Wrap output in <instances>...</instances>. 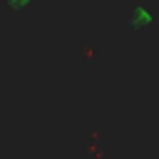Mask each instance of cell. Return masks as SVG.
I'll list each match as a JSON object with an SVG mask.
<instances>
[{
  "mask_svg": "<svg viewBox=\"0 0 159 159\" xmlns=\"http://www.w3.org/2000/svg\"><path fill=\"white\" fill-rule=\"evenodd\" d=\"M30 0H7V7H27Z\"/></svg>",
  "mask_w": 159,
  "mask_h": 159,
  "instance_id": "cell-1",
  "label": "cell"
}]
</instances>
